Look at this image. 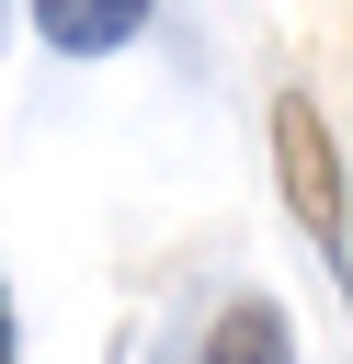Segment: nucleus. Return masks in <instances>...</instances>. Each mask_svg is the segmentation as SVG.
<instances>
[{"label": "nucleus", "instance_id": "obj_1", "mask_svg": "<svg viewBox=\"0 0 353 364\" xmlns=\"http://www.w3.org/2000/svg\"><path fill=\"white\" fill-rule=\"evenodd\" d=\"M273 182H285L296 228H307L319 250H342V159H330V125H319V102H307V91H285V102H273Z\"/></svg>", "mask_w": 353, "mask_h": 364}, {"label": "nucleus", "instance_id": "obj_2", "mask_svg": "<svg viewBox=\"0 0 353 364\" xmlns=\"http://www.w3.org/2000/svg\"><path fill=\"white\" fill-rule=\"evenodd\" d=\"M194 364H296V330H285V307H273V296H228V307L205 318Z\"/></svg>", "mask_w": 353, "mask_h": 364}, {"label": "nucleus", "instance_id": "obj_3", "mask_svg": "<svg viewBox=\"0 0 353 364\" xmlns=\"http://www.w3.org/2000/svg\"><path fill=\"white\" fill-rule=\"evenodd\" d=\"M137 23H148V0H34V34L57 57H114Z\"/></svg>", "mask_w": 353, "mask_h": 364}, {"label": "nucleus", "instance_id": "obj_4", "mask_svg": "<svg viewBox=\"0 0 353 364\" xmlns=\"http://www.w3.org/2000/svg\"><path fill=\"white\" fill-rule=\"evenodd\" d=\"M11 353H23V330H11V296H0V364H11Z\"/></svg>", "mask_w": 353, "mask_h": 364}]
</instances>
